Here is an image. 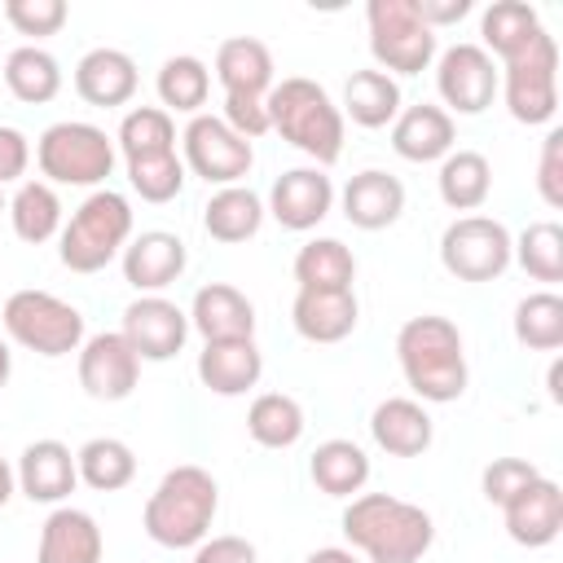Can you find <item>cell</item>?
I'll list each match as a JSON object with an SVG mask.
<instances>
[{
	"label": "cell",
	"instance_id": "obj_37",
	"mask_svg": "<svg viewBox=\"0 0 563 563\" xmlns=\"http://www.w3.org/2000/svg\"><path fill=\"white\" fill-rule=\"evenodd\" d=\"M154 88H158V101H163L167 114H189V119H194V114H202V106H207L211 70H207L202 57L176 53V57H167V62L158 66Z\"/></svg>",
	"mask_w": 563,
	"mask_h": 563
},
{
	"label": "cell",
	"instance_id": "obj_12",
	"mask_svg": "<svg viewBox=\"0 0 563 563\" xmlns=\"http://www.w3.org/2000/svg\"><path fill=\"white\" fill-rule=\"evenodd\" d=\"M497 62L479 44H449L435 53V92L457 114H484L497 97Z\"/></svg>",
	"mask_w": 563,
	"mask_h": 563
},
{
	"label": "cell",
	"instance_id": "obj_2",
	"mask_svg": "<svg viewBox=\"0 0 563 563\" xmlns=\"http://www.w3.org/2000/svg\"><path fill=\"white\" fill-rule=\"evenodd\" d=\"M343 537L365 554V563H418L435 541V523L405 497L356 493L343 510Z\"/></svg>",
	"mask_w": 563,
	"mask_h": 563
},
{
	"label": "cell",
	"instance_id": "obj_43",
	"mask_svg": "<svg viewBox=\"0 0 563 563\" xmlns=\"http://www.w3.org/2000/svg\"><path fill=\"white\" fill-rule=\"evenodd\" d=\"M66 18H70L66 0H4V22L18 35H35V40L57 35L66 26Z\"/></svg>",
	"mask_w": 563,
	"mask_h": 563
},
{
	"label": "cell",
	"instance_id": "obj_50",
	"mask_svg": "<svg viewBox=\"0 0 563 563\" xmlns=\"http://www.w3.org/2000/svg\"><path fill=\"white\" fill-rule=\"evenodd\" d=\"M303 563H361L352 550H343V545H321V550H312Z\"/></svg>",
	"mask_w": 563,
	"mask_h": 563
},
{
	"label": "cell",
	"instance_id": "obj_20",
	"mask_svg": "<svg viewBox=\"0 0 563 563\" xmlns=\"http://www.w3.org/2000/svg\"><path fill=\"white\" fill-rule=\"evenodd\" d=\"M189 330H198L202 343L255 339V303L229 282H207L189 303Z\"/></svg>",
	"mask_w": 563,
	"mask_h": 563
},
{
	"label": "cell",
	"instance_id": "obj_38",
	"mask_svg": "<svg viewBox=\"0 0 563 563\" xmlns=\"http://www.w3.org/2000/svg\"><path fill=\"white\" fill-rule=\"evenodd\" d=\"M9 224L22 242L40 246L62 233V198L48 180H22L9 198Z\"/></svg>",
	"mask_w": 563,
	"mask_h": 563
},
{
	"label": "cell",
	"instance_id": "obj_49",
	"mask_svg": "<svg viewBox=\"0 0 563 563\" xmlns=\"http://www.w3.org/2000/svg\"><path fill=\"white\" fill-rule=\"evenodd\" d=\"M413 13L422 18V26L440 31V26H453L471 13V0H413Z\"/></svg>",
	"mask_w": 563,
	"mask_h": 563
},
{
	"label": "cell",
	"instance_id": "obj_46",
	"mask_svg": "<svg viewBox=\"0 0 563 563\" xmlns=\"http://www.w3.org/2000/svg\"><path fill=\"white\" fill-rule=\"evenodd\" d=\"M220 119H224L242 141H255V136L268 132V106H264V97H224Z\"/></svg>",
	"mask_w": 563,
	"mask_h": 563
},
{
	"label": "cell",
	"instance_id": "obj_11",
	"mask_svg": "<svg viewBox=\"0 0 563 563\" xmlns=\"http://www.w3.org/2000/svg\"><path fill=\"white\" fill-rule=\"evenodd\" d=\"M180 163L198 180L224 189V185H242V176L255 167V150L220 114H194L180 132Z\"/></svg>",
	"mask_w": 563,
	"mask_h": 563
},
{
	"label": "cell",
	"instance_id": "obj_28",
	"mask_svg": "<svg viewBox=\"0 0 563 563\" xmlns=\"http://www.w3.org/2000/svg\"><path fill=\"white\" fill-rule=\"evenodd\" d=\"M545 26H541V13L532 9V4H523V0H493L488 9H484V18H479V35H484V53L493 57V62H515L519 53H528L532 48V40L541 35Z\"/></svg>",
	"mask_w": 563,
	"mask_h": 563
},
{
	"label": "cell",
	"instance_id": "obj_23",
	"mask_svg": "<svg viewBox=\"0 0 563 563\" xmlns=\"http://www.w3.org/2000/svg\"><path fill=\"white\" fill-rule=\"evenodd\" d=\"M136 84H141L136 62L123 48H88L75 66V92L97 110L128 106L136 97Z\"/></svg>",
	"mask_w": 563,
	"mask_h": 563
},
{
	"label": "cell",
	"instance_id": "obj_15",
	"mask_svg": "<svg viewBox=\"0 0 563 563\" xmlns=\"http://www.w3.org/2000/svg\"><path fill=\"white\" fill-rule=\"evenodd\" d=\"M334 207V180L325 176V167H290L273 180L264 211L290 229V233H308L317 229Z\"/></svg>",
	"mask_w": 563,
	"mask_h": 563
},
{
	"label": "cell",
	"instance_id": "obj_16",
	"mask_svg": "<svg viewBox=\"0 0 563 563\" xmlns=\"http://www.w3.org/2000/svg\"><path fill=\"white\" fill-rule=\"evenodd\" d=\"M119 264H123V282H128L136 295H163V290L185 273L189 251H185V242H180L176 233H167V229H145V233H136V238L123 246Z\"/></svg>",
	"mask_w": 563,
	"mask_h": 563
},
{
	"label": "cell",
	"instance_id": "obj_53",
	"mask_svg": "<svg viewBox=\"0 0 563 563\" xmlns=\"http://www.w3.org/2000/svg\"><path fill=\"white\" fill-rule=\"evenodd\" d=\"M9 374H13V352H9V343L0 339V387L9 383Z\"/></svg>",
	"mask_w": 563,
	"mask_h": 563
},
{
	"label": "cell",
	"instance_id": "obj_27",
	"mask_svg": "<svg viewBox=\"0 0 563 563\" xmlns=\"http://www.w3.org/2000/svg\"><path fill=\"white\" fill-rule=\"evenodd\" d=\"M216 79L224 97H268L273 88V53L255 35H233L216 48Z\"/></svg>",
	"mask_w": 563,
	"mask_h": 563
},
{
	"label": "cell",
	"instance_id": "obj_24",
	"mask_svg": "<svg viewBox=\"0 0 563 563\" xmlns=\"http://www.w3.org/2000/svg\"><path fill=\"white\" fill-rule=\"evenodd\" d=\"M453 136H457L453 114L431 101L405 106L391 123V150L405 163H440L444 154H453Z\"/></svg>",
	"mask_w": 563,
	"mask_h": 563
},
{
	"label": "cell",
	"instance_id": "obj_10",
	"mask_svg": "<svg viewBox=\"0 0 563 563\" xmlns=\"http://www.w3.org/2000/svg\"><path fill=\"white\" fill-rule=\"evenodd\" d=\"M510 229L493 216H457L440 233V264L457 282H497L510 268Z\"/></svg>",
	"mask_w": 563,
	"mask_h": 563
},
{
	"label": "cell",
	"instance_id": "obj_14",
	"mask_svg": "<svg viewBox=\"0 0 563 563\" xmlns=\"http://www.w3.org/2000/svg\"><path fill=\"white\" fill-rule=\"evenodd\" d=\"M128 347L141 361H172L185 339H189V312L180 303H172L167 295H141L123 308V330Z\"/></svg>",
	"mask_w": 563,
	"mask_h": 563
},
{
	"label": "cell",
	"instance_id": "obj_5",
	"mask_svg": "<svg viewBox=\"0 0 563 563\" xmlns=\"http://www.w3.org/2000/svg\"><path fill=\"white\" fill-rule=\"evenodd\" d=\"M132 242V202L114 189H92L57 233V255L70 273H101Z\"/></svg>",
	"mask_w": 563,
	"mask_h": 563
},
{
	"label": "cell",
	"instance_id": "obj_1",
	"mask_svg": "<svg viewBox=\"0 0 563 563\" xmlns=\"http://www.w3.org/2000/svg\"><path fill=\"white\" fill-rule=\"evenodd\" d=\"M396 361H400L409 391L422 405H453L471 383L462 330L440 312L409 317L396 330Z\"/></svg>",
	"mask_w": 563,
	"mask_h": 563
},
{
	"label": "cell",
	"instance_id": "obj_21",
	"mask_svg": "<svg viewBox=\"0 0 563 563\" xmlns=\"http://www.w3.org/2000/svg\"><path fill=\"white\" fill-rule=\"evenodd\" d=\"M369 435L391 457H418V453L431 449L435 422H431V413H427L422 400H413V396H387L369 413Z\"/></svg>",
	"mask_w": 563,
	"mask_h": 563
},
{
	"label": "cell",
	"instance_id": "obj_35",
	"mask_svg": "<svg viewBox=\"0 0 563 563\" xmlns=\"http://www.w3.org/2000/svg\"><path fill=\"white\" fill-rule=\"evenodd\" d=\"M4 88L22 106H44L62 92V62L40 44H22L4 57Z\"/></svg>",
	"mask_w": 563,
	"mask_h": 563
},
{
	"label": "cell",
	"instance_id": "obj_33",
	"mask_svg": "<svg viewBox=\"0 0 563 563\" xmlns=\"http://www.w3.org/2000/svg\"><path fill=\"white\" fill-rule=\"evenodd\" d=\"M75 471L79 484H88L92 493H119L136 479V453L119 435H92L88 444L75 449Z\"/></svg>",
	"mask_w": 563,
	"mask_h": 563
},
{
	"label": "cell",
	"instance_id": "obj_7",
	"mask_svg": "<svg viewBox=\"0 0 563 563\" xmlns=\"http://www.w3.org/2000/svg\"><path fill=\"white\" fill-rule=\"evenodd\" d=\"M4 334L35 356H70L84 343V312L48 290H13L0 308Z\"/></svg>",
	"mask_w": 563,
	"mask_h": 563
},
{
	"label": "cell",
	"instance_id": "obj_32",
	"mask_svg": "<svg viewBox=\"0 0 563 563\" xmlns=\"http://www.w3.org/2000/svg\"><path fill=\"white\" fill-rule=\"evenodd\" d=\"M435 189H440V202L449 211H479L493 194V167L479 150H453L440 158V176H435Z\"/></svg>",
	"mask_w": 563,
	"mask_h": 563
},
{
	"label": "cell",
	"instance_id": "obj_48",
	"mask_svg": "<svg viewBox=\"0 0 563 563\" xmlns=\"http://www.w3.org/2000/svg\"><path fill=\"white\" fill-rule=\"evenodd\" d=\"M194 563H260V550L246 537L220 532V537H207L194 545Z\"/></svg>",
	"mask_w": 563,
	"mask_h": 563
},
{
	"label": "cell",
	"instance_id": "obj_13",
	"mask_svg": "<svg viewBox=\"0 0 563 563\" xmlns=\"http://www.w3.org/2000/svg\"><path fill=\"white\" fill-rule=\"evenodd\" d=\"M79 387L92 396V400H128L136 391V378H141V356L128 347V339L119 330H101V334H88L79 343Z\"/></svg>",
	"mask_w": 563,
	"mask_h": 563
},
{
	"label": "cell",
	"instance_id": "obj_19",
	"mask_svg": "<svg viewBox=\"0 0 563 563\" xmlns=\"http://www.w3.org/2000/svg\"><path fill=\"white\" fill-rule=\"evenodd\" d=\"M339 202H343V216L352 229L378 233L405 216V185H400V176H391L383 167H365L343 185Z\"/></svg>",
	"mask_w": 563,
	"mask_h": 563
},
{
	"label": "cell",
	"instance_id": "obj_34",
	"mask_svg": "<svg viewBox=\"0 0 563 563\" xmlns=\"http://www.w3.org/2000/svg\"><path fill=\"white\" fill-rule=\"evenodd\" d=\"M303 405L286 391H260L246 409V435L260 449H295L303 440Z\"/></svg>",
	"mask_w": 563,
	"mask_h": 563
},
{
	"label": "cell",
	"instance_id": "obj_51",
	"mask_svg": "<svg viewBox=\"0 0 563 563\" xmlns=\"http://www.w3.org/2000/svg\"><path fill=\"white\" fill-rule=\"evenodd\" d=\"M13 493H18V475H13V466H9L4 453H0V506H9Z\"/></svg>",
	"mask_w": 563,
	"mask_h": 563
},
{
	"label": "cell",
	"instance_id": "obj_36",
	"mask_svg": "<svg viewBox=\"0 0 563 563\" xmlns=\"http://www.w3.org/2000/svg\"><path fill=\"white\" fill-rule=\"evenodd\" d=\"M295 282L299 290H352L356 255L339 238H312L295 255Z\"/></svg>",
	"mask_w": 563,
	"mask_h": 563
},
{
	"label": "cell",
	"instance_id": "obj_39",
	"mask_svg": "<svg viewBox=\"0 0 563 563\" xmlns=\"http://www.w3.org/2000/svg\"><path fill=\"white\" fill-rule=\"evenodd\" d=\"M515 339L528 352H559L563 347V299L554 290H532L515 303Z\"/></svg>",
	"mask_w": 563,
	"mask_h": 563
},
{
	"label": "cell",
	"instance_id": "obj_47",
	"mask_svg": "<svg viewBox=\"0 0 563 563\" xmlns=\"http://www.w3.org/2000/svg\"><path fill=\"white\" fill-rule=\"evenodd\" d=\"M26 167H31V141H26V132L13 128V123H0V189L13 185V180L22 185Z\"/></svg>",
	"mask_w": 563,
	"mask_h": 563
},
{
	"label": "cell",
	"instance_id": "obj_54",
	"mask_svg": "<svg viewBox=\"0 0 563 563\" xmlns=\"http://www.w3.org/2000/svg\"><path fill=\"white\" fill-rule=\"evenodd\" d=\"M0 211H9V202H4V194H0Z\"/></svg>",
	"mask_w": 563,
	"mask_h": 563
},
{
	"label": "cell",
	"instance_id": "obj_18",
	"mask_svg": "<svg viewBox=\"0 0 563 563\" xmlns=\"http://www.w3.org/2000/svg\"><path fill=\"white\" fill-rule=\"evenodd\" d=\"M13 475H18V493L26 501H40V506H62L79 484L75 453L62 440H31L22 449Z\"/></svg>",
	"mask_w": 563,
	"mask_h": 563
},
{
	"label": "cell",
	"instance_id": "obj_9",
	"mask_svg": "<svg viewBox=\"0 0 563 563\" xmlns=\"http://www.w3.org/2000/svg\"><path fill=\"white\" fill-rule=\"evenodd\" d=\"M497 75H501L497 92L506 97V110L515 123L537 128V123L554 119V110H559V44L550 31H541L528 53L497 66Z\"/></svg>",
	"mask_w": 563,
	"mask_h": 563
},
{
	"label": "cell",
	"instance_id": "obj_40",
	"mask_svg": "<svg viewBox=\"0 0 563 563\" xmlns=\"http://www.w3.org/2000/svg\"><path fill=\"white\" fill-rule=\"evenodd\" d=\"M123 163L128 158H150V154H172L176 150V123L163 106H132L119 123V136H114Z\"/></svg>",
	"mask_w": 563,
	"mask_h": 563
},
{
	"label": "cell",
	"instance_id": "obj_29",
	"mask_svg": "<svg viewBox=\"0 0 563 563\" xmlns=\"http://www.w3.org/2000/svg\"><path fill=\"white\" fill-rule=\"evenodd\" d=\"M264 198L255 194V189H246V185H224V189H216L211 198H207V207H202V229H207V238H216V242H224V246H238V242H246V238H255L260 233V224H264Z\"/></svg>",
	"mask_w": 563,
	"mask_h": 563
},
{
	"label": "cell",
	"instance_id": "obj_4",
	"mask_svg": "<svg viewBox=\"0 0 563 563\" xmlns=\"http://www.w3.org/2000/svg\"><path fill=\"white\" fill-rule=\"evenodd\" d=\"M264 106H268V132L290 141L299 154H308L312 167L339 163V154H343V110L334 106V97L317 79L290 75V79L273 84Z\"/></svg>",
	"mask_w": 563,
	"mask_h": 563
},
{
	"label": "cell",
	"instance_id": "obj_17",
	"mask_svg": "<svg viewBox=\"0 0 563 563\" xmlns=\"http://www.w3.org/2000/svg\"><path fill=\"white\" fill-rule=\"evenodd\" d=\"M501 519H506V537L515 545L541 550L563 532V488L550 475H537L528 488H519L501 506Z\"/></svg>",
	"mask_w": 563,
	"mask_h": 563
},
{
	"label": "cell",
	"instance_id": "obj_30",
	"mask_svg": "<svg viewBox=\"0 0 563 563\" xmlns=\"http://www.w3.org/2000/svg\"><path fill=\"white\" fill-rule=\"evenodd\" d=\"M308 475L325 497H356L369 484V453L356 440H321L308 457Z\"/></svg>",
	"mask_w": 563,
	"mask_h": 563
},
{
	"label": "cell",
	"instance_id": "obj_25",
	"mask_svg": "<svg viewBox=\"0 0 563 563\" xmlns=\"http://www.w3.org/2000/svg\"><path fill=\"white\" fill-rule=\"evenodd\" d=\"M361 321V303L352 290H295L290 325L308 343H343Z\"/></svg>",
	"mask_w": 563,
	"mask_h": 563
},
{
	"label": "cell",
	"instance_id": "obj_42",
	"mask_svg": "<svg viewBox=\"0 0 563 563\" xmlns=\"http://www.w3.org/2000/svg\"><path fill=\"white\" fill-rule=\"evenodd\" d=\"M185 176L189 172H185L176 150L172 154H150V158H128V185L141 194V202H154V207L180 198Z\"/></svg>",
	"mask_w": 563,
	"mask_h": 563
},
{
	"label": "cell",
	"instance_id": "obj_31",
	"mask_svg": "<svg viewBox=\"0 0 563 563\" xmlns=\"http://www.w3.org/2000/svg\"><path fill=\"white\" fill-rule=\"evenodd\" d=\"M343 119H352L356 128H387L396 123V114L405 110L400 101V84L391 75H383L378 66L369 70H352L343 84Z\"/></svg>",
	"mask_w": 563,
	"mask_h": 563
},
{
	"label": "cell",
	"instance_id": "obj_26",
	"mask_svg": "<svg viewBox=\"0 0 563 563\" xmlns=\"http://www.w3.org/2000/svg\"><path fill=\"white\" fill-rule=\"evenodd\" d=\"M264 374V352L255 339H224V343H202L198 352V383L211 396H246Z\"/></svg>",
	"mask_w": 563,
	"mask_h": 563
},
{
	"label": "cell",
	"instance_id": "obj_52",
	"mask_svg": "<svg viewBox=\"0 0 563 563\" xmlns=\"http://www.w3.org/2000/svg\"><path fill=\"white\" fill-rule=\"evenodd\" d=\"M545 383H550V400H563V387H559V383H563V365H559V361L550 365V374H545Z\"/></svg>",
	"mask_w": 563,
	"mask_h": 563
},
{
	"label": "cell",
	"instance_id": "obj_45",
	"mask_svg": "<svg viewBox=\"0 0 563 563\" xmlns=\"http://www.w3.org/2000/svg\"><path fill=\"white\" fill-rule=\"evenodd\" d=\"M537 194L550 211L563 207V128H550L537 158Z\"/></svg>",
	"mask_w": 563,
	"mask_h": 563
},
{
	"label": "cell",
	"instance_id": "obj_44",
	"mask_svg": "<svg viewBox=\"0 0 563 563\" xmlns=\"http://www.w3.org/2000/svg\"><path fill=\"white\" fill-rule=\"evenodd\" d=\"M541 471L528 462V457H493L488 466H484V475H479V488H484V497L493 501V506H506L519 488H528L532 479H537Z\"/></svg>",
	"mask_w": 563,
	"mask_h": 563
},
{
	"label": "cell",
	"instance_id": "obj_6",
	"mask_svg": "<svg viewBox=\"0 0 563 563\" xmlns=\"http://www.w3.org/2000/svg\"><path fill=\"white\" fill-rule=\"evenodd\" d=\"M35 163H40V176L48 185L97 189L114 172V136H106V128H97V123L62 119V123L40 132Z\"/></svg>",
	"mask_w": 563,
	"mask_h": 563
},
{
	"label": "cell",
	"instance_id": "obj_8",
	"mask_svg": "<svg viewBox=\"0 0 563 563\" xmlns=\"http://www.w3.org/2000/svg\"><path fill=\"white\" fill-rule=\"evenodd\" d=\"M365 26H369V53L383 75H422L440 44L435 31L422 26L413 13V0H369L365 4Z\"/></svg>",
	"mask_w": 563,
	"mask_h": 563
},
{
	"label": "cell",
	"instance_id": "obj_3",
	"mask_svg": "<svg viewBox=\"0 0 563 563\" xmlns=\"http://www.w3.org/2000/svg\"><path fill=\"white\" fill-rule=\"evenodd\" d=\"M216 510H220V484L211 479V471L185 462L154 484L141 510V528L163 550H194L198 541H207Z\"/></svg>",
	"mask_w": 563,
	"mask_h": 563
},
{
	"label": "cell",
	"instance_id": "obj_22",
	"mask_svg": "<svg viewBox=\"0 0 563 563\" xmlns=\"http://www.w3.org/2000/svg\"><path fill=\"white\" fill-rule=\"evenodd\" d=\"M106 537L97 519L79 506H53L44 528H40V550L35 563H101Z\"/></svg>",
	"mask_w": 563,
	"mask_h": 563
},
{
	"label": "cell",
	"instance_id": "obj_41",
	"mask_svg": "<svg viewBox=\"0 0 563 563\" xmlns=\"http://www.w3.org/2000/svg\"><path fill=\"white\" fill-rule=\"evenodd\" d=\"M510 264H519L532 282H545V286L563 282V229L554 220L528 224L510 246Z\"/></svg>",
	"mask_w": 563,
	"mask_h": 563
}]
</instances>
